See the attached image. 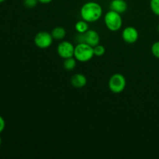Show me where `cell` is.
Wrapping results in <instances>:
<instances>
[{"instance_id":"cell-1","label":"cell","mask_w":159,"mask_h":159,"mask_svg":"<svg viewBox=\"0 0 159 159\" xmlns=\"http://www.w3.org/2000/svg\"><path fill=\"white\" fill-rule=\"evenodd\" d=\"M80 16L87 23H95L102 17V8L96 2H87L81 7Z\"/></svg>"},{"instance_id":"cell-2","label":"cell","mask_w":159,"mask_h":159,"mask_svg":"<svg viewBox=\"0 0 159 159\" xmlns=\"http://www.w3.org/2000/svg\"><path fill=\"white\" fill-rule=\"evenodd\" d=\"M95 56L93 48L85 43H79L75 47L74 57L80 62H87Z\"/></svg>"},{"instance_id":"cell-3","label":"cell","mask_w":159,"mask_h":159,"mask_svg":"<svg viewBox=\"0 0 159 159\" xmlns=\"http://www.w3.org/2000/svg\"><path fill=\"white\" fill-rule=\"evenodd\" d=\"M104 23L109 30L116 32L120 30L123 26V19L120 13L110 10L106 13L104 16Z\"/></svg>"},{"instance_id":"cell-4","label":"cell","mask_w":159,"mask_h":159,"mask_svg":"<svg viewBox=\"0 0 159 159\" xmlns=\"http://www.w3.org/2000/svg\"><path fill=\"white\" fill-rule=\"evenodd\" d=\"M127 85V81L124 75L120 73L113 74L110 78L108 82V86L110 91L116 94H119L124 91Z\"/></svg>"},{"instance_id":"cell-5","label":"cell","mask_w":159,"mask_h":159,"mask_svg":"<svg viewBox=\"0 0 159 159\" xmlns=\"http://www.w3.org/2000/svg\"><path fill=\"white\" fill-rule=\"evenodd\" d=\"M76 41L78 43H85L94 48L98 45L100 41V37L98 32L93 30H88L84 34H79L76 37Z\"/></svg>"},{"instance_id":"cell-6","label":"cell","mask_w":159,"mask_h":159,"mask_svg":"<svg viewBox=\"0 0 159 159\" xmlns=\"http://www.w3.org/2000/svg\"><path fill=\"white\" fill-rule=\"evenodd\" d=\"M52 35L46 31H41L36 34L34 37V43L40 49H47L50 48L53 43Z\"/></svg>"},{"instance_id":"cell-7","label":"cell","mask_w":159,"mask_h":159,"mask_svg":"<svg viewBox=\"0 0 159 159\" xmlns=\"http://www.w3.org/2000/svg\"><path fill=\"white\" fill-rule=\"evenodd\" d=\"M57 52L63 59L74 57L75 46L69 41H61L57 46Z\"/></svg>"},{"instance_id":"cell-8","label":"cell","mask_w":159,"mask_h":159,"mask_svg":"<svg viewBox=\"0 0 159 159\" xmlns=\"http://www.w3.org/2000/svg\"><path fill=\"white\" fill-rule=\"evenodd\" d=\"M139 37V33L138 30L134 26H127L124 29L122 32V38L126 43H134L138 41Z\"/></svg>"},{"instance_id":"cell-9","label":"cell","mask_w":159,"mask_h":159,"mask_svg":"<svg viewBox=\"0 0 159 159\" xmlns=\"http://www.w3.org/2000/svg\"><path fill=\"white\" fill-rule=\"evenodd\" d=\"M127 3L125 0H112L110 3V10L118 13H124L127 10Z\"/></svg>"},{"instance_id":"cell-10","label":"cell","mask_w":159,"mask_h":159,"mask_svg":"<svg viewBox=\"0 0 159 159\" xmlns=\"http://www.w3.org/2000/svg\"><path fill=\"white\" fill-rule=\"evenodd\" d=\"M71 83L75 88H83L87 84V78L82 74H75L71 77Z\"/></svg>"},{"instance_id":"cell-11","label":"cell","mask_w":159,"mask_h":159,"mask_svg":"<svg viewBox=\"0 0 159 159\" xmlns=\"http://www.w3.org/2000/svg\"><path fill=\"white\" fill-rule=\"evenodd\" d=\"M51 35H52L53 38L55 39V40H62L66 36V30L62 26H57V27H54L52 30V31H51Z\"/></svg>"},{"instance_id":"cell-12","label":"cell","mask_w":159,"mask_h":159,"mask_svg":"<svg viewBox=\"0 0 159 159\" xmlns=\"http://www.w3.org/2000/svg\"><path fill=\"white\" fill-rule=\"evenodd\" d=\"M75 30L79 34H84L89 30V24L86 21L82 20H80V21H78L75 23Z\"/></svg>"},{"instance_id":"cell-13","label":"cell","mask_w":159,"mask_h":159,"mask_svg":"<svg viewBox=\"0 0 159 159\" xmlns=\"http://www.w3.org/2000/svg\"><path fill=\"white\" fill-rule=\"evenodd\" d=\"M76 61H77V60L74 57L65 59V61L63 63L64 68L67 71H71V70H73L75 68Z\"/></svg>"},{"instance_id":"cell-14","label":"cell","mask_w":159,"mask_h":159,"mask_svg":"<svg viewBox=\"0 0 159 159\" xmlns=\"http://www.w3.org/2000/svg\"><path fill=\"white\" fill-rule=\"evenodd\" d=\"M93 51H94L95 56L101 57V56L104 55V54H105L106 48L105 47L99 43V44L96 45V46H95L94 48H93Z\"/></svg>"},{"instance_id":"cell-15","label":"cell","mask_w":159,"mask_h":159,"mask_svg":"<svg viewBox=\"0 0 159 159\" xmlns=\"http://www.w3.org/2000/svg\"><path fill=\"white\" fill-rule=\"evenodd\" d=\"M150 7L152 12L159 16V0H151Z\"/></svg>"},{"instance_id":"cell-16","label":"cell","mask_w":159,"mask_h":159,"mask_svg":"<svg viewBox=\"0 0 159 159\" xmlns=\"http://www.w3.org/2000/svg\"><path fill=\"white\" fill-rule=\"evenodd\" d=\"M151 51H152V54H153V56L159 59V41L155 42L152 44Z\"/></svg>"},{"instance_id":"cell-17","label":"cell","mask_w":159,"mask_h":159,"mask_svg":"<svg viewBox=\"0 0 159 159\" xmlns=\"http://www.w3.org/2000/svg\"><path fill=\"white\" fill-rule=\"evenodd\" d=\"M38 2V0H24V1H23V5H24L26 8L32 9V8L35 7Z\"/></svg>"},{"instance_id":"cell-18","label":"cell","mask_w":159,"mask_h":159,"mask_svg":"<svg viewBox=\"0 0 159 159\" xmlns=\"http://www.w3.org/2000/svg\"><path fill=\"white\" fill-rule=\"evenodd\" d=\"M5 127H6V122H5V120L3 119L2 116H0V133L4 130Z\"/></svg>"},{"instance_id":"cell-19","label":"cell","mask_w":159,"mask_h":159,"mask_svg":"<svg viewBox=\"0 0 159 159\" xmlns=\"http://www.w3.org/2000/svg\"><path fill=\"white\" fill-rule=\"evenodd\" d=\"M53 0H38L39 2L42 3V4H48V3L51 2Z\"/></svg>"},{"instance_id":"cell-20","label":"cell","mask_w":159,"mask_h":159,"mask_svg":"<svg viewBox=\"0 0 159 159\" xmlns=\"http://www.w3.org/2000/svg\"><path fill=\"white\" fill-rule=\"evenodd\" d=\"M1 144H2V138L1 137H0V146H1Z\"/></svg>"},{"instance_id":"cell-21","label":"cell","mask_w":159,"mask_h":159,"mask_svg":"<svg viewBox=\"0 0 159 159\" xmlns=\"http://www.w3.org/2000/svg\"><path fill=\"white\" fill-rule=\"evenodd\" d=\"M6 1V0H0V3H2L3 2H5Z\"/></svg>"},{"instance_id":"cell-22","label":"cell","mask_w":159,"mask_h":159,"mask_svg":"<svg viewBox=\"0 0 159 159\" xmlns=\"http://www.w3.org/2000/svg\"><path fill=\"white\" fill-rule=\"evenodd\" d=\"M158 32H159V24H158Z\"/></svg>"}]
</instances>
